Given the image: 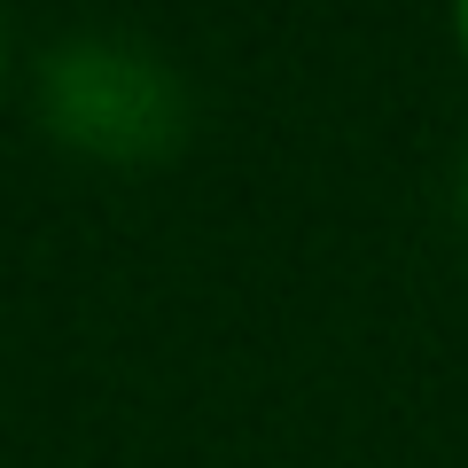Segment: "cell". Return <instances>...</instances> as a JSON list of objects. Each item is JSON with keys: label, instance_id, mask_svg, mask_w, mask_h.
<instances>
[{"label": "cell", "instance_id": "4", "mask_svg": "<svg viewBox=\"0 0 468 468\" xmlns=\"http://www.w3.org/2000/svg\"><path fill=\"white\" fill-rule=\"evenodd\" d=\"M0 70H8V24H0Z\"/></svg>", "mask_w": 468, "mask_h": 468}, {"label": "cell", "instance_id": "1", "mask_svg": "<svg viewBox=\"0 0 468 468\" xmlns=\"http://www.w3.org/2000/svg\"><path fill=\"white\" fill-rule=\"evenodd\" d=\"M39 125L70 156L110 172L172 165L196 133V94L187 79L141 39L117 32H70L39 55Z\"/></svg>", "mask_w": 468, "mask_h": 468}, {"label": "cell", "instance_id": "3", "mask_svg": "<svg viewBox=\"0 0 468 468\" xmlns=\"http://www.w3.org/2000/svg\"><path fill=\"white\" fill-rule=\"evenodd\" d=\"M461 218H468V165H461Z\"/></svg>", "mask_w": 468, "mask_h": 468}, {"label": "cell", "instance_id": "2", "mask_svg": "<svg viewBox=\"0 0 468 468\" xmlns=\"http://www.w3.org/2000/svg\"><path fill=\"white\" fill-rule=\"evenodd\" d=\"M452 32H461V55H468V0H452Z\"/></svg>", "mask_w": 468, "mask_h": 468}]
</instances>
